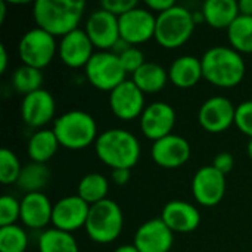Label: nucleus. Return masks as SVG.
<instances>
[{
    "label": "nucleus",
    "mask_w": 252,
    "mask_h": 252,
    "mask_svg": "<svg viewBox=\"0 0 252 252\" xmlns=\"http://www.w3.org/2000/svg\"><path fill=\"white\" fill-rule=\"evenodd\" d=\"M204 21L213 28H229L241 15L239 3L235 0H207L202 4Z\"/></svg>",
    "instance_id": "5701e85b"
},
{
    "label": "nucleus",
    "mask_w": 252,
    "mask_h": 252,
    "mask_svg": "<svg viewBox=\"0 0 252 252\" xmlns=\"http://www.w3.org/2000/svg\"><path fill=\"white\" fill-rule=\"evenodd\" d=\"M50 180V170L46 164L30 162L22 167L21 176L16 182V186L27 193L41 192Z\"/></svg>",
    "instance_id": "a878e982"
},
{
    "label": "nucleus",
    "mask_w": 252,
    "mask_h": 252,
    "mask_svg": "<svg viewBox=\"0 0 252 252\" xmlns=\"http://www.w3.org/2000/svg\"><path fill=\"white\" fill-rule=\"evenodd\" d=\"M41 84H43L41 69H37V68H32L28 65H22V66L16 68L12 75L13 89L24 96L40 90Z\"/></svg>",
    "instance_id": "c756f323"
},
{
    "label": "nucleus",
    "mask_w": 252,
    "mask_h": 252,
    "mask_svg": "<svg viewBox=\"0 0 252 252\" xmlns=\"http://www.w3.org/2000/svg\"><path fill=\"white\" fill-rule=\"evenodd\" d=\"M4 16H6V1L0 0V24L4 22Z\"/></svg>",
    "instance_id": "c03bdc74"
},
{
    "label": "nucleus",
    "mask_w": 252,
    "mask_h": 252,
    "mask_svg": "<svg viewBox=\"0 0 252 252\" xmlns=\"http://www.w3.org/2000/svg\"><path fill=\"white\" fill-rule=\"evenodd\" d=\"M59 140V145L80 151L97 140V126L94 118L84 111H69L58 117L52 128Z\"/></svg>",
    "instance_id": "20e7f679"
},
{
    "label": "nucleus",
    "mask_w": 252,
    "mask_h": 252,
    "mask_svg": "<svg viewBox=\"0 0 252 252\" xmlns=\"http://www.w3.org/2000/svg\"><path fill=\"white\" fill-rule=\"evenodd\" d=\"M247 151H248L250 158L252 159V139H250V142H248V148H247Z\"/></svg>",
    "instance_id": "a18cd8bd"
},
{
    "label": "nucleus",
    "mask_w": 252,
    "mask_h": 252,
    "mask_svg": "<svg viewBox=\"0 0 252 252\" xmlns=\"http://www.w3.org/2000/svg\"><path fill=\"white\" fill-rule=\"evenodd\" d=\"M143 94L145 93L131 80H126L109 93V106L112 114L123 121H131L142 117L146 108Z\"/></svg>",
    "instance_id": "ddd939ff"
},
{
    "label": "nucleus",
    "mask_w": 252,
    "mask_h": 252,
    "mask_svg": "<svg viewBox=\"0 0 252 252\" xmlns=\"http://www.w3.org/2000/svg\"><path fill=\"white\" fill-rule=\"evenodd\" d=\"M204 78L216 87L230 89L245 77V62L239 52L232 47L216 46L201 58Z\"/></svg>",
    "instance_id": "f03ea898"
},
{
    "label": "nucleus",
    "mask_w": 252,
    "mask_h": 252,
    "mask_svg": "<svg viewBox=\"0 0 252 252\" xmlns=\"http://www.w3.org/2000/svg\"><path fill=\"white\" fill-rule=\"evenodd\" d=\"M130 47H133V46H131V44H128L126 40L120 38V40L115 43V46L112 47V50H111V52H112V53H115L117 56H121V55H123L124 52H127Z\"/></svg>",
    "instance_id": "ea45409f"
},
{
    "label": "nucleus",
    "mask_w": 252,
    "mask_h": 252,
    "mask_svg": "<svg viewBox=\"0 0 252 252\" xmlns=\"http://www.w3.org/2000/svg\"><path fill=\"white\" fill-rule=\"evenodd\" d=\"M89 83L102 92H112L127 78L120 56L112 52H94L84 68Z\"/></svg>",
    "instance_id": "0eeeda50"
},
{
    "label": "nucleus",
    "mask_w": 252,
    "mask_h": 252,
    "mask_svg": "<svg viewBox=\"0 0 252 252\" xmlns=\"http://www.w3.org/2000/svg\"><path fill=\"white\" fill-rule=\"evenodd\" d=\"M236 106L224 96H214L205 100L199 109L198 120L208 133H223L235 124Z\"/></svg>",
    "instance_id": "4468645a"
},
{
    "label": "nucleus",
    "mask_w": 252,
    "mask_h": 252,
    "mask_svg": "<svg viewBox=\"0 0 252 252\" xmlns=\"http://www.w3.org/2000/svg\"><path fill=\"white\" fill-rule=\"evenodd\" d=\"M84 9L86 3L81 0H37L32 4V16L38 28L53 37H63L78 30Z\"/></svg>",
    "instance_id": "f257e3e1"
},
{
    "label": "nucleus",
    "mask_w": 252,
    "mask_h": 252,
    "mask_svg": "<svg viewBox=\"0 0 252 252\" xmlns=\"http://www.w3.org/2000/svg\"><path fill=\"white\" fill-rule=\"evenodd\" d=\"M235 124L244 134L252 139V100L242 102L236 106Z\"/></svg>",
    "instance_id": "72a5a7b5"
},
{
    "label": "nucleus",
    "mask_w": 252,
    "mask_h": 252,
    "mask_svg": "<svg viewBox=\"0 0 252 252\" xmlns=\"http://www.w3.org/2000/svg\"><path fill=\"white\" fill-rule=\"evenodd\" d=\"M192 193L202 207H216L226 193V177L213 165H205L196 171L192 180Z\"/></svg>",
    "instance_id": "9d476101"
},
{
    "label": "nucleus",
    "mask_w": 252,
    "mask_h": 252,
    "mask_svg": "<svg viewBox=\"0 0 252 252\" xmlns=\"http://www.w3.org/2000/svg\"><path fill=\"white\" fill-rule=\"evenodd\" d=\"M18 219H21V202L10 195H3L0 198V227L12 226Z\"/></svg>",
    "instance_id": "473e14b6"
},
{
    "label": "nucleus",
    "mask_w": 252,
    "mask_h": 252,
    "mask_svg": "<svg viewBox=\"0 0 252 252\" xmlns=\"http://www.w3.org/2000/svg\"><path fill=\"white\" fill-rule=\"evenodd\" d=\"M90 207L78 195L65 196L53 205L52 224L55 229L72 233L81 227H86Z\"/></svg>",
    "instance_id": "f8f14e48"
},
{
    "label": "nucleus",
    "mask_w": 252,
    "mask_h": 252,
    "mask_svg": "<svg viewBox=\"0 0 252 252\" xmlns=\"http://www.w3.org/2000/svg\"><path fill=\"white\" fill-rule=\"evenodd\" d=\"M53 205L43 192L27 193L21 199V221L30 229H44L52 223Z\"/></svg>",
    "instance_id": "412c9836"
},
{
    "label": "nucleus",
    "mask_w": 252,
    "mask_h": 252,
    "mask_svg": "<svg viewBox=\"0 0 252 252\" xmlns=\"http://www.w3.org/2000/svg\"><path fill=\"white\" fill-rule=\"evenodd\" d=\"M56 112L53 96L47 90H37L24 96L21 103V118L31 128H41L47 126Z\"/></svg>",
    "instance_id": "dca6fc26"
},
{
    "label": "nucleus",
    "mask_w": 252,
    "mask_h": 252,
    "mask_svg": "<svg viewBox=\"0 0 252 252\" xmlns=\"http://www.w3.org/2000/svg\"><path fill=\"white\" fill-rule=\"evenodd\" d=\"M7 62H9V56L6 52V47L3 44H0V74L6 72L7 69Z\"/></svg>",
    "instance_id": "a19ab883"
},
{
    "label": "nucleus",
    "mask_w": 252,
    "mask_h": 252,
    "mask_svg": "<svg viewBox=\"0 0 252 252\" xmlns=\"http://www.w3.org/2000/svg\"><path fill=\"white\" fill-rule=\"evenodd\" d=\"M139 4L136 0H103L100 3V7L105 9L106 12L115 15L117 18L126 15L127 12L136 9Z\"/></svg>",
    "instance_id": "c9c22d12"
},
{
    "label": "nucleus",
    "mask_w": 252,
    "mask_h": 252,
    "mask_svg": "<svg viewBox=\"0 0 252 252\" xmlns=\"http://www.w3.org/2000/svg\"><path fill=\"white\" fill-rule=\"evenodd\" d=\"M130 177H131V173H130V170H127V168L112 170V180H114V183L118 185V186L127 185V183L130 182Z\"/></svg>",
    "instance_id": "58836bf2"
},
{
    "label": "nucleus",
    "mask_w": 252,
    "mask_h": 252,
    "mask_svg": "<svg viewBox=\"0 0 252 252\" xmlns=\"http://www.w3.org/2000/svg\"><path fill=\"white\" fill-rule=\"evenodd\" d=\"M173 233L162 219H152L137 229L133 245L139 252H170L174 242Z\"/></svg>",
    "instance_id": "f3484780"
},
{
    "label": "nucleus",
    "mask_w": 252,
    "mask_h": 252,
    "mask_svg": "<svg viewBox=\"0 0 252 252\" xmlns=\"http://www.w3.org/2000/svg\"><path fill=\"white\" fill-rule=\"evenodd\" d=\"M120 59H121V63H123L126 72L127 74H131V75L145 63V55H143V52L140 49L134 47V46L130 47L127 52H124L120 56Z\"/></svg>",
    "instance_id": "f704fd0d"
},
{
    "label": "nucleus",
    "mask_w": 252,
    "mask_h": 252,
    "mask_svg": "<svg viewBox=\"0 0 252 252\" xmlns=\"http://www.w3.org/2000/svg\"><path fill=\"white\" fill-rule=\"evenodd\" d=\"M77 190H78L77 195L83 201H86L89 205H94V204L106 199V195L109 190V183L105 176H102L99 173H90L80 180Z\"/></svg>",
    "instance_id": "bb28decb"
},
{
    "label": "nucleus",
    "mask_w": 252,
    "mask_h": 252,
    "mask_svg": "<svg viewBox=\"0 0 252 252\" xmlns=\"http://www.w3.org/2000/svg\"><path fill=\"white\" fill-rule=\"evenodd\" d=\"M232 49L239 53H252V16L239 15L227 28Z\"/></svg>",
    "instance_id": "c85d7f7f"
},
{
    "label": "nucleus",
    "mask_w": 252,
    "mask_h": 252,
    "mask_svg": "<svg viewBox=\"0 0 252 252\" xmlns=\"http://www.w3.org/2000/svg\"><path fill=\"white\" fill-rule=\"evenodd\" d=\"M114 252H139V250L134 245H121Z\"/></svg>",
    "instance_id": "37998d69"
},
{
    "label": "nucleus",
    "mask_w": 252,
    "mask_h": 252,
    "mask_svg": "<svg viewBox=\"0 0 252 252\" xmlns=\"http://www.w3.org/2000/svg\"><path fill=\"white\" fill-rule=\"evenodd\" d=\"M176 126V111L165 102H154L145 108L140 117V128L143 134L157 142L171 134Z\"/></svg>",
    "instance_id": "2eb2a0df"
},
{
    "label": "nucleus",
    "mask_w": 252,
    "mask_h": 252,
    "mask_svg": "<svg viewBox=\"0 0 252 252\" xmlns=\"http://www.w3.org/2000/svg\"><path fill=\"white\" fill-rule=\"evenodd\" d=\"M84 31L93 43L94 49H99L100 52L112 50L115 43L121 38L118 18L102 7L94 10L87 18Z\"/></svg>",
    "instance_id": "9b49d317"
},
{
    "label": "nucleus",
    "mask_w": 252,
    "mask_h": 252,
    "mask_svg": "<svg viewBox=\"0 0 252 252\" xmlns=\"http://www.w3.org/2000/svg\"><path fill=\"white\" fill-rule=\"evenodd\" d=\"M38 252H78V245L71 233L53 227L40 235Z\"/></svg>",
    "instance_id": "cd10ccee"
},
{
    "label": "nucleus",
    "mask_w": 252,
    "mask_h": 252,
    "mask_svg": "<svg viewBox=\"0 0 252 252\" xmlns=\"http://www.w3.org/2000/svg\"><path fill=\"white\" fill-rule=\"evenodd\" d=\"M195 25L193 12L176 4L157 16L155 40L165 49L180 47L192 37Z\"/></svg>",
    "instance_id": "39448f33"
},
{
    "label": "nucleus",
    "mask_w": 252,
    "mask_h": 252,
    "mask_svg": "<svg viewBox=\"0 0 252 252\" xmlns=\"http://www.w3.org/2000/svg\"><path fill=\"white\" fill-rule=\"evenodd\" d=\"M233 165H235V158H233V155L232 154H229V152H221V154H219L216 158H214V162H213V167L216 168V170H219L221 174H227V173H230L232 171V168H233Z\"/></svg>",
    "instance_id": "e433bc0d"
},
{
    "label": "nucleus",
    "mask_w": 252,
    "mask_h": 252,
    "mask_svg": "<svg viewBox=\"0 0 252 252\" xmlns=\"http://www.w3.org/2000/svg\"><path fill=\"white\" fill-rule=\"evenodd\" d=\"M152 159L162 168H179L185 165L190 158L189 142L177 134H168L157 142H154Z\"/></svg>",
    "instance_id": "a211bd4d"
},
{
    "label": "nucleus",
    "mask_w": 252,
    "mask_h": 252,
    "mask_svg": "<svg viewBox=\"0 0 252 252\" xmlns=\"http://www.w3.org/2000/svg\"><path fill=\"white\" fill-rule=\"evenodd\" d=\"M97 158L112 170H131L140 158V143L137 137L121 128H109L99 134L94 142Z\"/></svg>",
    "instance_id": "7ed1b4c3"
},
{
    "label": "nucleus",
    "mask_w": 252,
    "mask_h": 252,
    "mask_svg": "<svg viewBox=\"0 0 252 252\" xmlns=\"http://www.w3.org/2000/svg\"><path fill=\"white\" fill-rule=\"evenodd\" d=\"M56 40L47 31L35 27L27 31L18 44V53L24 65L43 69L56 55Z\"/></svg>",
    "instance_id": "6e6552de"
},
{
    "label": "nucleus",
    "mask_w": 252,
    "mask_h": 252,
    "mask_svg": "<svg viewBox=\"0 0 252 252\" xmlns=\"http://www.w3.org/2000/svg\"><path fill=\"white\" fill-rule=\"evenodd\" d=\"M146 6L151 12H158V15H159V13L171 9L173 6H176V3L173 0H146Z\"/></svg>",
    "instance_id": "4c0bfd02"
},
{
    "label": "nucleus",
    "mask_w": 252,
    "mask_h": 252,
    "mask_svg": "<svg viewBox=\"0 0 252 252\" xmlns=\"http://www.w3.org/2000/svg\"><path fill=\"white\" fill-rule=\"evenodd\" d=\"M94 46L90 41L84 30H74L72 32L63 35L59 43V58L69 68H81L89 63Z\"/></svg>",
    "instance_id": "6ab92c4d"
},
{
    "label": "nucleus",
    "mask_w": 252,
    "mask_h": 252,
    "mask_svg": "<svg viewBox=\"0 0 252 252\" xmlns=\"http://www.w3.org/2000/svg\"><path fill=\"white\" fill-rule=\"evenodd\" d=\"M28 236L21 226L0 227V252H25Z\"/></svg>",
    "instance_id": "7c9ffc66"
},
{
    "label": "nucleus",
    "mask_w": 252,
    "mask_h": 252,
    "mask_svg": "<svg viewBox=\"0 0 252 252\" xmlns=\"http://www.w3.org/2000/svg\"><path fill=\"white\" fill-rule=\"evenodd\" d=\"M239 3V12L241 15L252 16V0H241Z\"/></svg>",
    "instance_id": "79ce46f5"
},
{
    "label": "nucleus",
    "mask_w": 252,
    "mask_h": 252,
    "mask_svg": "<svg viewBox=\"0 0 252 252\" xmlns=\"http://www.w3.org/2000/svg\"><path fill=\"white\" fill-rule=\"evenodd\" d=\"M162 221L177 233H189L201 224V213L198 208L186 201H170L162 208Z\"/></svg>",
    "instance_id": "aec40b11"
},
{
    "label": "nucleus",
    "mask_w": 252,
    "mask_h": 252,
    "mask_svg": "<svg viewBox=\"0 0 252 252\" xmlns=\"http://www.w3.org/2000/svg\"><path fill=\"white\" fill-rule=\"evenodd\" d=\"M168 72L158 63L154 62H145L133 75L131 81L143 92V93H157L161 92L167 81H168Z\"/></svg>",
    "instance_id": "b1692460"
},
{
    "label": "nucleus",
    "mask_w": 252,
    "mask_h": 252,
    "mask_svg": "<svg viewBox=\"0 0 252 252\" xmlns=\"http://www.w3.org/2000/svg\"><path fill=\"white\" fill-rule=\"evenodd\" d=\"M22 171V165L15 155L7 148L0 149V182L3 185L16 183Z\"/></svg>",
    "instance_id": "2f4dec72"
},
{
    "label": "nucleus",
    "mask_w": 252,
    "mask_h": 252,
    "mask_svg": "<svg viewBox=\"0 0 252 252\" xmlns=\"http://www.w3.org/2000/svg\"><path fill=\"white\" fill-rule=\"evenodd\" d=\"M118 24L121 38L131 46L142 44L155 37L157 16H154L149 9L137 6L136 9L120 16Z\"/></svg>",
    "instance_id": "1a4fd4ad"
},
{
    "label": "nucleus",
    "mask_w": 252,
    "mask_h": 252,
    "mask_svg": "<svg viewBox=\"0 0 252 252\" xmlns=\"http://www.w3.org/2000/svg\"><path fill=\"white\" fill-rule=\"evenodd\" d=\"M124 217L120 205L115 201L105 199L90 207L86 223L89 238L96 244H111L123 232Z\"/></svg>",
    "instance_id": "423d86ee"
},
{
    "label": "nucleus",
    "mask_w": 252,
    "mask_h": 252,
    "mask_svg": "<svg viewBox=\"0 0 252 252\" xmlns=\"http://www.w3.org/2000/svg\"><path fill=\"white\" fill-rule=\"evenodd\" d=\"M59 146V140L53 130H38L30 137L28 155L32 162L46 164L55 157Z\"/></svg>",
    "instance_id": "393cba45"
},
{
    "label": "nucleus",
    "mask_w": 252,
    "mask_h": 252,
    "mask_svg": "<svg viewBox=\"0 0 252 252\" xmlns=\"http://www.w3.org/2000/svg\"><path fill=\"white\" fill-rule=\"evenodd\" d=\"M168 78L179 89H190L196 86L201 78H204L201 59L190 55L177 58L168 69Z\"/></svg>",
    "instance_id": "4be33fe9"
}]
</instances>
